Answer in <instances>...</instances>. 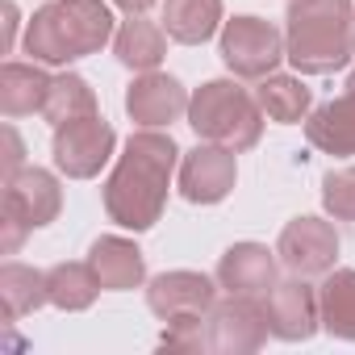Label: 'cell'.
Wrapping results in <instances>:
<instances>
[{
  "mask_svg": "<svg viewBox=\"0 0 355 355\" xmlns=\"http://www.w3.org/2000/svg\"><path fill=\"white\" fill-rule=\"evenodd\" d=\"M175 163H180V146L171 142V134L138 125L125 138V150L105 180V214L134 234L150 230L167 205Z\"/></svg>",
  "mask_w": 355,
  "mask_h": 355,
  "instance_id": "6da1fadb",
  "label": "cell"
},
{
  "mask_svg": "<svg viewBox=\"0 0 355 355\" xmlns=\"http://www.w3.org/2000/svg\"><path fill=\"white\" fill-rule=\"evenodd\" d=\"M284 21V59L297 76H330L355 59L351 0H293Z\"/></svg>",
  "mask_w": 355,
  "mask_h": 355,
  "instance_id": "7a4b0ae2",
  "label": "cell"
},
{
  "mask_svg": "<svg viewBox=\"0 0 355 355\" xmlns=\"http://www.w3.org/2000/svg\"><path fill=\"white\" fill-rule=\"evenodd\" d=\"M113 9L105 0H51L26 26V55L34 63H76L113 42Z\"/></svg>",
  "mask_w": 355,
  "mask_h": 355,
  "instance_id": "3957f363",
  "label": "cell"
},
{
  "mask_svg": "<svg viewBox=\"0 0 355 355\" xmlns=\"http://www.w3.org/2000/svg\"><path fill=\"white\" fill-rule=\"evenodd\" d=\"M263 117L268 113L259 109L255 92H247L239 80H209L189 101V125L197 130V138L230 146L234 155H243L259 142Z\"/></svg>",
  "mask_w": 355,
  "mask_h": 355,
  "instance_id": "277c9868",
  "label": "cell"
},
{
  "mask_svg": "<svg viewBox=\"0 0 355 355\" xmlns=\"http://www.w3.org/2000/svg\"><path fill=\"white\" fill-rule=\"evenodd\" d=\"M113 146H117V134L101 113L55 125V142H51L55 167L67 180H92V175H101V167L113 159Z\"/></svg>",
  "mask_w": 355,
  "mask_h": 355,
  "instance_id": "5b68a950",
  "label": "cell"
},
{
  "mask_svg": "<svg viewBox=\"0 0 355 355\" xmlns=\"http://www.w3.org/2000/svg\"><path fill=\"white\" fill-rule=\"evenodd\" d=\"M222 63L239 80H263L284 59V34L263 17H234L222 26Z\"/></svg>",
  "mask_w": 355,
  "mask_h": 355,
  "instance_id": "8992f818",
  "label": "cell"
},
{
  "mask_svg": "<svg viewBox=\"0 0 355 355\" xmlns=\"http://www.w3.org/2000/svg\"><path fill=\"white\" fill-rule=\"evenodd\" d=\"M268 309L259 297L226 293V301H214V309L205 313V338L218 355H251L268 343Z\"/></svg>",
  "mask_w": 355,
  "mask_h": 355,
  "instance_id": "52a82bcc",
  "label": "cell"
},
{
  "mask_svg": "<svg viewBox=\"0 0 355 355\" xmlns=\"http://www.w3.org/2000/svg\"><path fill=\"white\" fill-rule=\"evenodd\" d=\"M234 180H239L234 150L218 146V142H197L180 159V171H175L180 197L193 201V205H218V201H226L230 189H234Z\"/></svg>",
  "mask_w": 355,
  "mask_h": 355,
  "instance_id": "ba28073f",
  "label": "cell"
},
{
  "mask_svg": "<svg viewBox=\"0 0 355 355\" xmlns=\"http://www.w3.org/2000/svg\"><path fill=\"white\" fill-rule=\"evenodd\" d=\"M263 309H268V330L284 343H305L322 326V305H318V288L309 284V276L276 280L263 297Z\"/></svg>",
  "mask_w": 355,
  "mask_h": 355,
  "instance_id": "9c48e42d",
  "label": "cell"
},
{
  "mask_svg": "<svg viewBox=\"0 0 355 355\" xmlns=\"http://www.w3.org/2000/svg\"><path fill=\"white\" fill-rule=\"evenodd\" d=\"M63 209V189L59 175L46 167H21L17 175L5 180V218L26 226V230H42L59 218Z\"/></svg>",
  "mask_w": 355,
  "mask_h": 355,
  "instance_id": "30bf717a",
  "label": "cell"
},
{
  "mask_svg": "<svg viewBox=\"0 0 355 355\" xmlns=\"http://www.w3.org/2000/svg\"><path fill=\"white\" fill-rule=\"evenodd\" d=\"M189 88L167 76V71H138L134 84L125 88V113L142 125V130H163L171 121L189 117Z\"/></svg>",
  "mask_w": 355,
  "mask_h": 355,
  "instance_id": "8fae6325",
  "label": "cell"
},
{
  "mask_svg": "<svg viewBox=\"0 0 355 355\" xmlns=\"http://www.w3.org/2000/svg\"><path fill=\"white\" fill-rule=\"evenodd\" d=\"M276 255L293 276H326L338 259V234L322 218H293L280 230Z\"/></svg>",
  "mask_w": 355,
  "mask_h": 355,
  "instance_id": "7c38bea8",
  "label": "cell"
},
{
  "mask_svg": "<svg viewBox=\"0 0 355 355\" xmlns=\"http://www.w3.org/2000/svg\"><path fill=\"white\" fill-rule=\"evenodd\" d=\"M218 288L205 272H163L146 284V305L155 318H184V313H209L218 301Z\"/></svg>",
  "mask_w": 355,
  "mask_h": 355,
  "instance_id": "4fadbf2b",
  "label": "cell"
},
{
  "mask_svg": "<svg viewBox=\"0 0 355 355\" xmlns=\"http://www.w3.org/2000/svg\"><path fill=\"white\" fill-rule=\"evenodd\" d=\"M276 263L280 255L263 243H234L218 259V284L239 297H268V288L276 284Z\"/></svg>",
  "mask_w": 355,
  "mask_h": 355,
  "instance_id": "5bb4252c",
  "label": "cell"
},
{
  "mask_svg": "<svg viewBox=\"0 0 355 355\" xmlns=\"http://www.w3.org/2000/svg\"><path fill=\"white\" fill-rule=\"evenodd\" d=\"M305 138L322 155H355V92L347 88L343 96L309 109Z\"/></svg>",
  "mask_w": 355,
  "mask_h": 355,
  "instance_id": "9a60e30c",
  "label": "cell"
},
{
  "mask_svg": "<svg viewBox=\"0 0 355 355\" xmlns=\"http://www.w3.org/2000/svg\"><path fill=\"white\" fill-rule=\"evenodd\" d=\"M88 263L92 272L101 276V284L109 293H125V288H138L146 280V259L142 251L121 239V234H101L92 247H88Z\"/></svg>",
  "mask_w": 355,
  "mask_h": 355,
  "instance_id": "2e32d148",
  "label": "cell"
},
{
  "mask_svg": "<svg viewBox=\"0 0 355 355\" xmlns=\"http://www.w3.org/2000/svg\"><path fill=\"white\" fill-rule=\"evenodd\" d=\"M113 55L130 71H155L163 63V55H167V30L155 26V21H146V13H138V17H130V21L117 26Z\"/></svg>",
  "mask_w": 355,
  "mask_h": 355,
  "instance_id": "e0dca14e",
  "label": "cell"
},
{
  "mask_svg": "<svg viewBox=\"0 0 355 355\" xmlns=\"http://www.w3.org/2000/svg\"><path fill=\"white\" fill-rule=\"evenodd\" d=\"M51 80L55 76H46L42 63H5V71H0V113L5 117L42 113Z\"/></svg>",
  "mask_w": 355,
  "mask_h": 355,
  "instance_id": "ac0fdd59",
  "label": "cell"
},
{
  "mask_svg": "<svg viewBox=\"0 0 355 355\" xmlns=\"http://www.w3.org/2000/svg\"><path fill=\"white\" fill-rule=\"evenodd\" d=\"M222 26V0H163V30L180 46H201Z\"/></svg>",
  "mask_w": 355,
  "mask_h": 355,
  "instance_id": "d6986e66",
  "label": "cell"
},
{
  "mask_svg": "<svg viewBox=\"0 0 355 355\" xmlns=\"http://www.w3.org/2000/svg\"><path fill=\"white\" fill-rule=\"evenodd\" d=\"M255 101H259V109H263L276 125H297V121H305L309 109H313V92L305 88V80H301V76H276V71L259 80Z\"/></svg>",
  "mask_w": 355,
  "mask_h": 355,
  "instance_id": "ffe728a7",
  "label": "cell"
},
{
  "mask_svg": "<svg viewBox=\"0 0 355 355\" xmlns=\"http://www.w3.org/2000/svg\"><path fill=\"white\" fill-rule=\"evenodd\" d=\"M46 288H51V305L63 309V313H80L96 301V293L105 288L101 276L92 272L88 259H67V263H55L46 272Z\"/></svg>",
  "mask_w": 355,
  "mask_h": 355,
  "instance_id": "44dd1931",
  "label": "cell"
},
{
  "mask_svg": "<svg viewBox=\"0 0 355 355\" xmlns=\"http://www.w3.org/2000/svg\"><path fill=\"white\" fill-rule=\"evenodd\" d=\"M318 305H322V326L334 338L355 343V268H330L318 288Z\"/></svg>",
  "mask_w": 355,
  "mask_h": 355,
  "instance_id": "7402d4cb",
  "label": "cell"
},
{
  "mask_svg": "<svg viewBox=\"0 0 355 355\" xmlns=\"http://www.w3.org/2000/svg\"><path fill=\"white\" fill-rule=\"evenodd\" d=\"M0 305H5V322H17V318L34 313L38 305H51L46 272H38L30 263H5L0 268Z\"/></svg>",
  "mask_w": 355,
  "mask_h": 355,
  "instance_id": "603a6c76",
  "label": "cell"
},
{
  "mask_svg": "<svg viewBox=\"0 0 355 355\" xmlns=\"http://www.w3.org/2000/svg\"><path fill=\"white\" fill-rule=\"evenodd\" d=\"M96 113V92L88 88L84 76L76 71H63L51 80V92H46V105H42V117L51 125H63V121H76V117H88Z\"/></svg>",
  "mask_w": 355,
  "mask_h": 355,
  "instance_id": "cb8c5ba5",
  "label": "cell"
},
{
  "mask_svg": "<svg viewBox=\"0 0 355 355\" xmlns=\"http://www.w3.org/2000/svg\"><path fill=\"white\" fill-rule=\"evenodd\" d=\"M322 205L334 222H355V167H334L322 175Z\"/></svg>",
  "mask_w": 355,
  "mask_h": 355,
  "instance_id": "d4e9b609",
  "label": "cell"
},
{
  "mask_svg": "<svg viewBox=\"0 0 355 355\" xmlns=\"http://www.w3.org/2000/svg\"><path fill=\"white\" fill-rule=\"evenodd\" d=\"M159 347L167 351H205L209 338H205V313H184V318H167L163 322V334H159Z\"/></svg>",
  "mask_w": 355,
  "mask_h": 355,
  "instance_id": "484cf974",
  "label": "cell"
},
{
  "mask_svg": "<svg viewBox=\"0 0 355 355\" xmlns=\"http://www.w3.org/2000/svg\"><path fill=\"white\" fill-rule=\"evenodd\" d=\"M0 138H5V180H9V175H17L26 167V146H21V134L13 125H5Z\"/></svg>",
  "mask_w": 355,
  "mask_h": 355,
  "instance_id": "4316f807",
  "label": "cell"
},
{
  "mask_svg": "<svg viewBox=\"0 0 355 355\" xmlns=\"http://www.w3.org/2000/svg\"><path fill=\"white\" fill-rule=\"evenodd\" d=\"M5 51H13V38H17V5L13 0H5Z\"/></svg>",
  "mask_w": 355,
  "mask_h": 355,
  "instance_id": "83f0119b",
  "label": "cell"
},
{
  "mask_svg": "<svg viewBox=\"0 0 355 355\" xmlns=\"http://www.w3.org/2000/svg\"><path fill=\"white\" fill-rule=\"evenodd\" d=\"M109 5H117L125 17H138V13H146L150 5H159V0H109Z\"/></svg>",
  "mask_w": 355,
  "mask_h": 355,
  "instance_id": "f1b7e54d",
  "label": "cell"
},
{
  "mask_svg": "<svg viewBox=\"0 0 355 355\" xmlns=\"http://www.w3.org/2000/svg\"><path fill=\"white\" fill-rule=\"evenodd\" d=\"M347 88H351V92H355V71H351V76H347Z\"/></svg>",
  "mask_w": 355,
  "mask_h": 355,
  "instance_id": "f546056e",
  "label": "cell"
}]
</instances>
